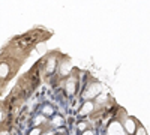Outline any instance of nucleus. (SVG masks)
I'll return each instance as SVG.
<instances>
[{
    "label": "nucleus",
    "instance_id": "f257e3e1",
    "mask_svg": "<svg viewBox=\"0 0 150 135\" xmlns=\"http://www.w3.org/2000/svg\"><path fill=\"white\" fill-rule=\"evenodd\" d=\"M108 135H125V131L119 122H112L108 126Z\"/></svg>",
    "mask_w": 150,
    "mask_h": 135
},
{
    "label": "nucleus",
    "instance_id": "f03ea898",
    "mask_svg": "<svg viewBox=\"0 0 150 135\" xmlns=\"http://www.w3.org/2000/svg\"><path fill=\"white\" fill-rule=\"evenodd\" d=\"M99 92H101V86L99 84H93V86H90L89 89H87V92H86V95H84V98H95Z\"/></svg>",
    "mask_w": 150,
    "mask_h": 135
},
{
    "label": "nucleus",
    "instance_id": "7ed1b4c3",
    "mask_svg": "<svg viewBox=\"0 0 150 135\" xmlns=\"http://www.w3.org/2000/svg\"><path fill=\"white\" fill-rule=\"evenodd\" d=\"M93 110V104L92 102H86L84 105H83V108H81V111H80V114L81 116H84V114H89L90 111Z\"/></svg>",
    "mask_w": 150,
    "mask_h": 135
},
{
    "label": "nucleus",
    "instance_id": "20e7f679",
    "mask_svg": "<svg viewBox=\"0 0 150 135\" xmlns=\"http://www.w3.org/2000/svg\"><path fill=\"white\" fill-rule=\"evenodd\" d=\"M125 128H126V131H128L129 134H132V132L135 131V122L131 120V119L125 120Z\"/></svg>",
    "mask_w": 150,
    "mask_h": 135
},
{
    "label": "nucleus",
    "instance_id": "39448f33",
    "mask_svg": "<svg viewBox=\"0 0 150 135\" xmlns=\"http://www.w3.org/2000/svg\"><path fill=\"white\" fill-rule=\"evenodd\" d=\"M66 92H68L69 95H72V93L75 92V81H74V80H69V81H68V84H66Z\"/></svg>",
    "mask_w": 150,
    "mask_h": 135
},
{
    "label": "nucleus",
    "instance_id": "423d86ee",
    "mask_svg": "<svg viewBox=\"0 0 150 135\" xmlns=\"http://www.w3.org/2000/svg\"><path fill=\"white\" fill-rule=\"evenodd\" d=\"M42 113H44L45 116H51V114L54 113V110H53V107H51V105H44Z\"/></svg>",
    "mask_w": 150,
    "mask_h": 135
},
{
    "label": "nucleus",
    "instance_id": "0eeeda50",
    "mask_svg": "<svg viewBox=\"0 0 150 135\" xmlns=\"http://www.w3.org/2000/svg\"><path fill=\"white\" fill-rule=\"evenodd\" d=\"M62 125H63V119H62L60 116H56L54 119H53V126H62Z\"/></svg>",
    "mask_w": 150,
    "mask_h": 135
},
{
    "label": "nucleus",
    "instance_id": "6e6552de",
    "mask_svg": "<svg viewBox=\"0 0 150 135\" xmlns=\"http://www.w3.org/2000/svg\"><path fill=\"white\" fill-rule=\"evenodd\" d=\"M54 68H56V60H54V59H50V60H48V65H47L48 72H51Z\"/></svg>",
    "mask_w": 150,
    "mask_h": 135
},
{
    "label": "nucleus",
    "instance_id": "1a4fd4ad",
    "mask_svg": "<svg viewBox=\"0 0 150 135\" xmlns=\"http://www.w3.org/2000/svg\"><path fill=\"white\" fill-rule=\"evenodd\" d=\"M69 69H71V65L69 63H63V66H62V75H68Z\"/></svg>",
    "mask_w": 150,
    "mask_h": 135
},
{
    "label": "nucleus",
    "instance_id": "9d476101",
    "mask_svg": "<svg viewBox=\"0 0 150 135\" xmlns=\"http://www.w3.org/2000/svg\"><path fill=\"white\" fill-rule=\"evenodd\" d=\"M8 72H9V68H8V65H6V63H2V77H3V78L8 75Z\"/></svg>",
    "mask_w": 150,
    "mask_h": 135
},
{
    "label": "nucleus",
    "instance_id": "9b49d317",
    "mask_svg": "<svg viewBox=\"0 0 150 135\" xmlns=\"http://www.w3.org/2000/svg\"><path fill=\"white\" fill-rule=\"evenodd\" d=\"M44 122H45V117H44V116H39V117L35 119L33 123H35V125H39V123H44Z\"/></svg>",
    "mask_w": 150,
    "mask_h": 135
},
{
    "label": "nucleus",
    "instance_id": "f8f14e48",
    "mask_svg": "<svg viewBox=\"0 0 150 135\" xmlns=\"http://www.w3.org/2000/svg\"><path fill=\"white\" fill-rule=\"evenodd\" d=\"M137 135H146V131H144V129L140 126L138 129H137Z\"/></svg>",
    "mask_w": 150,
    "mask_h": 135
},
{
    "label": "nucleus",
    "instance_id": "ddd939ff",
    "mask_svg": "<svg viewBox=\"0 0 150 135\" xmlns=\"http://www.w3.org/2000/svg\"><path fill=\"white\" fill-rule=\"evenodd\" d=\"M39 132H41V131H39V129L36 128V129H33V131L30 132V135H39Z\"/></svg>",
    "mask_w": 150,
    "mask_h": 135
},
{
    "label": "nucleus",
    "instance_id": "4468645a",
    "mask_svg": "<svg viewBox=\"0 0 150 135\" xmlns=\"http://www.w3.org/2000/svg\"><path fill=\"white\" fill-rule=\"evenodd\" d=\"M78 129L84 131V129H86V123H80V125H78Z\"/></svg>",
    "mask_w": 150,
    "mask_h": 135
},
{
    "label": "nucleus",
    "instance_id": "2eb2a0df",
    "mask_svg": "<svg viewBox=\"0 0 150 135\" xmlns=\"http://www.w3.org/2000/svg\"><path fill=\"white\" fill-rule=\"evenodd\" d=\"M83 135H95V134H93V132H92V131H86V132H84V134H83Z\"/></svg>",
    "mask_w": 150,
    "mask_h": 135
}]
</instances>
